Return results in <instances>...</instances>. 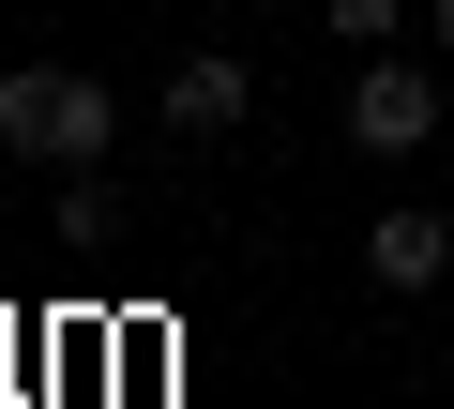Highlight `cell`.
I'll use <instances>...</instances> for the list:
<instances>
[{"instance_id":"6da1fadb","label":"cell","mask_w":454,"mask_h":409,"mask_svg":"<svg viewBox=\"0 0 454 409\" xmlns=\"http://www.w3.org/2000/svg\"><path fill=\"white\" fill-rule=\"evenodd\" d=\"M0 152L16 167H106L121 152V91L76 61H0Z\"/></svg>"},{"instance_id":"277c9868","label":"cell","mask_w":454,"mask_h":409,"mask_svg":"<svg viewBox=\"0 0 454 409\" xmlns=\"http://www.w3.org/2000/svg\"><path fill=\"white\" fill-rule=\"evenodd\" d=\"M258 122V61L243 46H182L167 61V137H243Z\"/></svg>"},{"instance_id":"5b68a950","label":"cell","mask_w":454,"mask_h":409,"mask_svg":"<svg viewBox=\"0 0 454 409\" xmlns=\"http://www.w3.org/2000/svg\"><path fill=\"white\" fill-rule=\"evenodd\" d=\"M61 243H76V258L121 243V182H106V167H61Z\"/></svg>"},{"instance_id":"8992f818","label":"cell","mask_w":454,"mask_h":409,"mask_svg":"<svg viewBox=\"0 0 454 409\" xmlns=\"http://www.w3.org/2000/svg\"><path fill=\"white\" fill-rule=\"evenodd\" d=\"M318 16H333V46H348V61H364V46H394V31H409V16H424V0H318Z\"/></svg>"},{"instance_id":"7a4b0ae2","label":"cell","mask_w":454,"mask_h":409,"mask_svg":"<svg viewBox=\"0 0 454 409\" xmlns=\"http://www.w3.org/2000/svg\"><path fill=\"white\" fill-rule=\"evenodd\" d=\"M424 137H439V61L364 46V76H348V152H364V167H394V152H424Z\"/></svg>"},{"instance_id":"ba28073f","label":"cell","mask_w":454,"mask_h":409,"mask_svg":"<svg viewBox=\"0 0 454 409\" xmlns=\"http://www.w3.org/2000/svg\"><path fill=\"white\" fill-rule=\"evenodd\" d=\"M439 197H454V137H439Z\"/></svg>"},{"instance_id":"3957f363","label":"cell","mask_w":454,"mask_h":409,"mask_svg":"<svg viewBox=\"0 0 454 409\" xmlns=\"http://www.w3.org/2000/svg\"><path fill=\"white\" fill-rule=\"evenodd\" d=\"M439 273H454V213H424V197L364 213V288H379V303H424Z\"/></svg>"},{"instance_id":"52a82bcc","label":"cell","mask_w":454,"mask_h":409,"mask_svg":"<svg viewBox=\"0 0 454 409\" xmlns=\"http://www.w3.org/2000/svg\"><path fill=\"white\" fill-rule=\"evenodd\" d=\"M424 46H439V61H454V0H424Z\"/></svg>"}]
</instances>
